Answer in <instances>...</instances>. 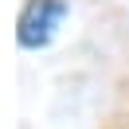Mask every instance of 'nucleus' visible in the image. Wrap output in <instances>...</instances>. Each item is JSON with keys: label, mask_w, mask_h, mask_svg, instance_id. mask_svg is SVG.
I'll return each instance as SVG.
<instances>
[{"label": "nucleus", "mask_w": 129, "mask_h": 129, "mask_svg": "<svg viewBox=\"0 0 129 129\" xmlns=\"http://www.w3.org/2000/svg\"><path fill=\"white\" fill-rule=\"evenodd\" d=\"M67 16L63 0H27V8L20 12V43L24 47H43V43L55 35L59 20Z\"/></svg>", "instance_id": "1"}]
</instances>
